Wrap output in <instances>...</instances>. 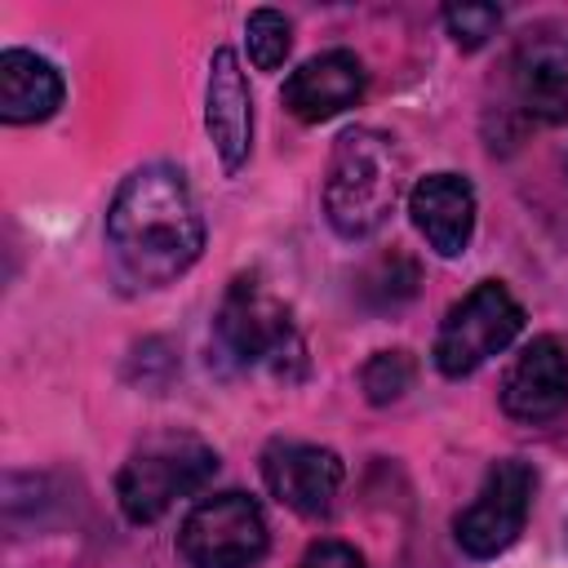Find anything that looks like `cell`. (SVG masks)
Returning <instances> with one entry per match:
<instances>
[{
  "mask_svg": "<svg viewBox=\"0 0 568 568\" xmlns=\"http://www.w3.org/2000/svg\"><path fill=\"white\" fill-rule=\"evenodd\" d=\"M408 217L439 257H462L475 235V186L462 173H426L408 191Z\"/></svg>",
  "mask_w": 568,
  "mask_h": 568,
  "instance_id": "4fadbf2b",
  "label": "cell"
},
{
  "mask_svg": "<svg viewBox=\"0 0 568 568\" xmlns=\"http://www.w3.org/2000/svg\"><path fill=\"white\" fill-rule=\"evenodd\" d=\"M413 377H417V364H413V355L408 351H377L368 364H364V373H359V386H364V395H368V404H395V399H404V390L413 386Z\"/></svg>",
  "mask_w": 568,
  "mask_h": 568,
  "instance_id": "2e32d148",
  "label": "cell"
},
{
  "mask_svg": "<svg viewBox=\"0 0 568 568\" xmlns=\"http://www.w3.org/2000/svg\"><path fill=\"white\" fill-rule=\"evenodd\" d=\"M217 470V453L186 435V430H169V435H151L142 439L129 462L115 475V501L124 510V519L133 524H155L178 497L200 493Z\"/></svg>",
  "mask_w": 568,
  "mask_h": 568,
  "instance_id": "277c9868",
  "label": "cell"
},
{
  "mask_svg": "<svg viewBox=\"0 0 568 568\" xmlns=\"http://www.w3.org/2000/svg\"><path fill=\"white\" fill-rule=\"evenodd\" d=\"M297 568H364V555L346 541H315Z\"/></svg>",
  "mask_w": 568,
  "mask_h": 568,
  "instance_id": "ac0fdd59",
  "label": "cell"
},
{
  "mask_svg": "<svg viewBox=\"0 0 568 568\" xmlns=\"http://www.w3.org/2000/svg\"><path fill=\"white\" fill-rule=\"evenodd\" d=\"M244 40H248V58L257 71H275L284 67L288 49H293V22L280 9H253L244 18Z\"/></svg>",
  "mask_w": 568,
  "mask_h": 568,
  "instance_id": "9a60e30c",
  "label": "cell"
},
{
  "mask_svg": "<svg viewBox=\"0 0 568 568\" xmlns=\"http://www.w3.org/2000/svg\"><path fill=\"white\" fill-rule=\"evenodd\" d=\"M444 27L457 49H484L501 27V9L497 4H448Z\"/></svg>",
  "mask_w": 568,
  "mask_h": 568,
  "instance_id": "e0dca14e",
  "label": "cell"
},
{
  "mask_svg": "<svg viewBox=\"0 0 568 568\" xmlns=\"http://www.w3.org/2000/svg\"><path fill=\"white\" fill-rule=\"evenodd\" d=\"M532 488H537V475L528 462L519 457H501L488 466L475 501L453 519V532H457V546L475 559H493L501 555L528 524V506H532Z\"/></svg>",
  "mask_w": 568,
  "mask_h": 568,
  "instance_id": "52a82bcc",
  "label": "cell"
},
{
  "mask_svg": "<svg viewBox=\"0 0 568 568\" xmlns=\"http://www.w3.org/2000/svg\"><path fill=\"white\" fill-rule=\"evenodd\" d=\"M106 240L120 271L142 288H164L186 275L204 248V217L182 169L142 164L129 173L106 209Z\"/></svg>",
  "mask_w": 568,
  "mask_h": 568,
  "instance_id": "6da1fadb",
  "label": "cell"
},
{
  "mask_svg": "<svg viewBox=\"0 0 568 568\" xmlns=\"http://www.w3.org/2000/svg\"><path fill=\"white\" fill-rule=\"evenodd\" d=\"M178 550L191 568H253L266 555L262 506L244 493L204 497L178 532Z\"/></svg>",
  "mask_w": 568,
  "mask_h": 568,
  "instance_id": "8992f818",
  "label": "cell"
},
{
  "mask_svg": "<svg viewBox=\"0 0 568 568\" xmlns=\"http://www.w3.org/2000/svg\"><path fill=\"white\" fill-rule=\"evenodd\" d=\"M262 479L275 501L306 519H324L337 501V488L346 479L342 457L333 448L306 444V439H271L262 448Z\"/></svg>",
  "mask_w": 568,
  "mask_h": 568,
  "instance_id": "ba28073f",
  "label": "cell"
},
{
  "mask_svg": "<svg viewBox=\"0 0 568 568\" xmlns=\"http://www.w3.org/2000/svg\"><path fill=\"white\" fill-rule=\"evenodd\" d=\"M519 333H524V306L510 297L501 280H484L462 302L448 306L435 333V368L444 377H470Z\"/></svg>",
  "mask_w": 568,
  "mask_h": 568,
  "instance_id": "5b68a950",
  "label": "cell"
},
{
  "mask_svg": "<svg viewBox=\"0 0 568 568\" xmlns=\"http://www.w3.org/2000/svg\"><path fill=\"white\" fill-rule=\"evenodd\" d=\"M204 129L226 173H240L253 151V98L240 71L235 49H213L209 58V89H204Z\"/></svg>",
  "mask_w": 568,
  "mask_h": 568,
  "instance_id": "30bf717a",
  "label": "cell"
},
{
  "mask_svg": "<svg viewBox=\"0 0 568 568\" xmlns=\"http://www.w3.org/2000/svg\"><path fill=\"white\" fill-rule=\"evenodd\" d=\"M501 408L515 422H550L568 408V351L559 337H532L501 382Z\"/></svg>",
  "mask_w": 568,
  "mask_h": 568,
  "instance_id": "8fae6325",
  "label": "cell"
},
{
  "mask_svg": "<svg viewBox=\"0 0 568 568\" xmlns=\"http://www.w3.org/2000/svg\"><path fill=\"white\" fill-rule=\"evenodd\" d=\"M510 84L524 115L541 124H564L568 120V31L559 27L524 31L510 58Z\"/></svg>",
  "mask_w": 568,
  "mask_h": 568,
  "instance_id": "9c48e42d",
  "label": "cell"
},
{
  "mask_svg": "<svg viewBox=\"0 0 568 568\" xmlns=\"http://www.w3.org/2000/svg\"><path fill=\"white\" fill-rule=\"evenodd\" d=\"M368 89V71L364 62L351 53V49H328V53H315L306 58L288 80H284V106L306 120V124H320V120H333L337 111L355 106Z\"/></svg>",
  "mask_w": 568,
  "mask_h": 568,
  "instance_id": "7c38bea8",
  "label": "cell"
},
{
  "mask_svg": "<svg viewBox=\"0 0 568 568\" xmlns=\"http://www.w3.org/2000/svg\"><path fill=\"white\" fill-rule=\"evenodd\" d=\"M217 346L244 368H271L293 382L306 373V342L293 311L262 288L257 275H235L217 306Z\"/></svg>",
  "mask_w": 568,
  "mask_h": 568,
  "instance_id": "3957f363",
  "label": "cell"
},
{
  "mask_svg": "<svg viewBox=\"0 0 568 568\" xmlns=\"http://www.w3.org/2000/svg\"><path fill=\"white\" fill-rule=\"evenodd\" d=\"M404 151L390 133L355 124L333 142L324 178V217L342 240H368L386 226L404 191Z\"/></svg>",
  "mask_w": 568,
  "mask_h": 568,
  "instance_id": "7a4b0ae2",
  "label": "cell"
},
{
  "mask_svg": "<svg viewBox=\"0 0 568 568\" xmlns=\"http://www.w3.org/2000/svg\"><path fill=\"white\" fill-rule=\"evenodd\" d=\"M62 106V75L49 58L31 49L0 53V120L4 124H40Z\"/></svg>",
  "mask_w": 568,
  "mask_h": 568,
  "instance_id": "5bb4252c",
  "label": "cell"
}]
</instances>
